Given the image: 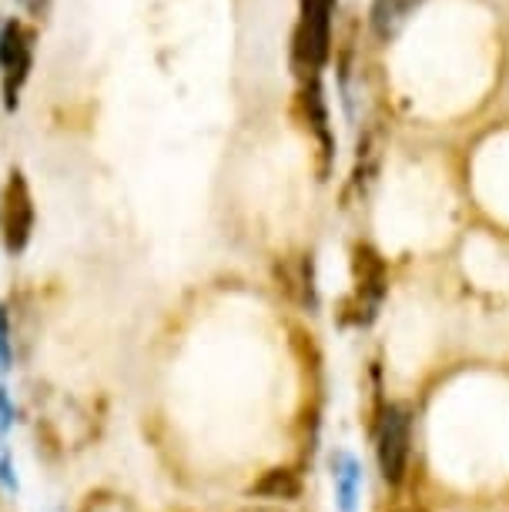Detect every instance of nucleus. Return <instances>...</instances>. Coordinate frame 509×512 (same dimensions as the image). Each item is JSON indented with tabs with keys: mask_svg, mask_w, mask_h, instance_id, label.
<instances>
[{
	"mask_svg": "<svg viewBox=\"0 0 509 512\" xmlns=\"http://www.w3.org/2000/svg\"><path fill=\"white\" fill-rule=\"evenodd\" d=\"M332 7L335 0H299V24L292 34V71L305 81H319L332 54Z\"/></svg>",
	"mask_w": 509,
	"mask_h": 512,
	"instance_id": "nucleus-1",
	"label": "nucleus"
},
{
	"mask_svg": "<svg viewBox=\"0 0 509 512\" xmlns=\"http://www.w3.org/2000/svg\"><path fill=\"white\" fill-rule=\"evenodd\" d=\"M34 47H37V31L31 24L11 17V21L0 27V98H4L7 111H17L24 84L31 81Z\"/></svg>",
	"mask_w": 509,
	"mask_h": 512,
	"instance_id": "nucleus-2",
	"label": "nucleus"
},
{
	"mask_svg": "<svg viewBox=\"0 0 509 512\" xmlns=\"http://www.w3.org/2000/svg\"><path fill=\"white\" fill-rule=\"evenodd\" d=\"M37 228V208H34V191L31 181L21 168H14L7 175V185L0 191V245L7 255H24L34 241Z\"/></svg>",
	"mask_w": 509,
	"mask_h": 512,
	"instance_id": "nucleus-3",
	"label": "nucleus"
},
{
	"mask_svg": "<svg viewBox=\"0 0 509 512\" xmlns=\"http://www.w3.org/2000/svg\"><path fill=\"white\" fill-rule=\"evenodd\" d=\"M406 462H409V415L392 405L379 429L382 479H386L389 486H399V482L406 479Z\"/></svg>",
	"mask_w": 509,
	"mask_h": 512,
	"instance_id": "nucleus-4",
	"label": "nucleus"
},
{
	"mask_svg": "<svg viewBox=\"0 0 509 512\" xmlns=\"http://www.w3.org/2000/svg\"><path fill=\"white\" fill-rule=\"evenodd\" d=\"M352 275H355V285H359V295L372 298V302H379L382 295H386V262H382V255L372 245H355L352 251Z\"/></svg>",
	"mask_w": 509,
	"mask_h": 512,
	"instance_id": "nucleus-5",
	"label": "nucleus"
},
{
	"mask_svg": "<svg viewBox=\"0 0 509 512\" xmlns=\"http://www.w3.org/2000/svg\"><path fill=\"white\" fill-rule=\"evenodd\" d=\"M299 111H302L305 124H309V131L315 134V141L322 144L325 161H329L332 158V128H329V108H325L319 81L299 84Z\"/></svg>",
	"mask_w": 509,
	"mask_h": 512,
	"instance_id": "nucleus-6",
	"label": "nucleus"
},
{
	"mask_svg": "<svg viewBox=\"0 0 509 512\" xmlns=\"http://www.w3.org/2000/svg\"><path fill=\"white\" fill-rule=\"evenodd\" d=\"M419 4L422 0H372V11H369L372 34H376L379 41H392V37L406 27V21Z\"/></svg>",
	"mask_w": 509,
	"mask_h": 512,
	"instance_id": "nucleus-7",
	"label": "nucleus"
},
{
	"mask_svg": "<svg viewBox=\"0 0 509 512\" xmlns=\"http://www.w3.org/2000/svg\"><path fill=\"white\" fill-rule=\"evenodd\" d=\"M252 496L258 499H278V502H292L302 496V479L292 469H268L262 479L252 486Z\"/></svg>",
	"mask_w": 509,
	"mask_h": 512,
	"instance_id": "nucleus-8",
	"label": "nucleus"
},
{
	"mask_svg": "<svg viewBox=\"0 0 509 512\" xmlns=\"http://www.w3.org/2000/svg\"><path fill=\"white\" fill-rule=\"evenodd\" d=\"M355 482H359L355 462L349 456H339V466H335V489H339L342 512H355Z\"/></svg>",
	"mask_w": 509,
	"mask_h": 512,
	"instance_id": "nucleus-9",
	"label": "nucleus"
},
{
	"mask_svg": "<svg viewBox=\"0 0 509 512\" xmlns=\"http://www.w3.org/2000/svg\"><path fill=\"white\" fill-rule=\"evenodd\" d=\"M14 315H11V305L0 302V375H7L14 369V359H17V349H14Z\"/></svg>",
	"mask_w": 509,
	"mask_h": 512,
	"instance_id": "nucleus-10",
	"label": "nucleus"
},
{
	"mask_svg": "<svg viewBox=\"0 0 509 512\" xmlns=\"http://www.w3.org/2000/svg\"><path fill=\"white\" fill-rule=\"evenodd\" d=\"M81 512H134L128 502H124V496H118V492H91L88 499H84Z\"/></svg>",
	"mask_w": 509,
	"mask_h": 512,
	"instance_id": "nucleus-11",
	"label": "nucleus"
},
{
	"mask_svg": "<svg viewBox=\"0 0 509 512\" xmlns=\"http://www.w3.org/2000/svg\"><path fill=\"white\" fill-rule=\"evenodd\" d=\"M0 486L7 492H21V476H17V466H14V456L7 449V442L0 439Z\"/></svg>",
	"mask_w": 509,
	"mask_h": 512,
	"instance_id": "nucleus-12",
	"label": "nucleus"
},
{
	"mask_svg": "<svg viewBox=\"0 0 509 512\" xmlns=\"http://www.w3.org/2000/svg\"><path fill=\"white\" fill-rule=\"evenodd\" d=\"M14 422H17V405L11 399V389L0 382V439H4L7 432L14 429Z\"/></svg>",
	"mask_w": 509,
	"mask_h": 512,
	"instance_id": "nucleus-13",
	"label": "nucleus"
},
{
	"mask_svg": "<svg viewBox=\"0 0 509 512\" xmlns=\"http://www.w3.org/2000/svg\"><path fill=\"white\" fill-rule=\"evenodd\" d=\"M21 4V11L27 14V17H34V21H44L47 14H51V4L54 0H17Z\"/></svg>",
	"mask_w": 509,
	"mask_h": 512,
	"instance_id": "nucleus-14",
	"label": "nucleus"
},
{
	"mask_svg": "<svg viewBox=\"0 0 509 512\" xmlns=\"http://www.w3.org/2000/svg\"><path fill=\"white\" fill-rule=\"evenodd\" d=\"M47 512H57V509H47Z\"/></svg>",
	"mask_w": 509,
	"mask_h": 512,
	"instance_id": "nucleus-15",
	"label": "nucleus"
}]
</instances>
